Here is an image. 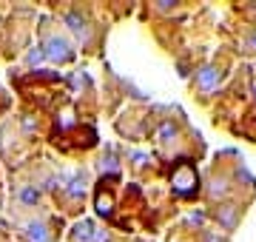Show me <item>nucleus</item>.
I'll list each match as a JSON object with an SVG mask.
<instances>
[{
    "instance_id": "obj_1",
    "label": "nucleus",
    "mask_w": 256,
    "mask_h": 242,
    "mask_svg": "<svg viewBox=\"0 0 256 242\" xmlns=\"http://www.w3.org/2000/svg\"><path fill=\"white\" fill-rule=\"evenodd\" d=\"M46 57H52V60H57V63L72 60L74 57L72 43H68L63 34H46Z\"/></svg>"
},
{
    "instance_id": "obj_2",
    "label": "nucleus",
    "mask_w": 256,
    "mask_h": 242,
    "mask_svg": "<svg viewBox=\"0 0 256 242\" xmlns=\"http://www.w3.org/2000/svg\"><path fill=\"white\" fill-rule=\"evenodd\" d=\"M66 23H68V28H72V32L82 40V43H88V38H92V28H88L86 14H80V12H66Z\"/></svg>"
},
{
    "instance_id": "obj_3",
    "label": "nucleus",
    "mask_w": 256,
    "mask_h": 242,
    "mask_svg": "<svg viewBox=\"0 0 256 242\" xmlns=\"http://www.w3.org/2000/svg\"><path fill=\"white\" fill-rule=\"evenodd\" d=\"M26 236L28 242H48V228L43 220H28L26 222Z\"/></svg>"
},
{
    "instance_id": "obj_4",
    "label": "nucleus",
    "mask_w": 256,
    "mask_h": 242,
    "mask_svg": "<svg viewBox=\"0 0 256 242\" xmlns=\"http://www.w3.org/2000/svg\"><path fill=\"white\" fill-rule=\"evenodd\" d=\"M216 216H220V222L225 225V228H234V225L239 222V208L236 205H220V208H216Z\"/></svg>"
},
{
    "instance_id": "obj_5",
    "label": "nucleus",
    "mask_w": 256,
    "mask_h": 242,
    "mask_svg": "<svg viewBox=\"0 0 256 242\" xmlns=\"http://www.w3.org/2000/svg\"><path fill=\"white\" fill-rule=\"evenodd\" d=\"M74 242H92L94 236V225L92 222H77L74 225V231H72Z\"/></svg>"
},
{
    "instance_id": "obj_6",
    "label": "nucleus",
    "mask_w": 256,
    "mask_h": 242,
    "mask_svg": "<svg viewBox=\"0 0 256 242\" xmlns=\"http://www.w3.org/2000/svg\"><path fill=\"white\" fill-rule=\"evenodd\" d=\"M18 196H20V202H23V205H34L37 200H40V191H37L34 186H23L18 191Z\"/></svg>"
},
{
    "instance_id": "obj_7",
    "label": "nucleus",
    "mask_w": 256,
    "mask_h": 242,
    "mask_svg": "<svg viewBox=\"0 0 256 242\" xmlns=\"http://www.w3.org/2000/svg\"><path fill=\"white\" fill-rule=\"evenodd\" d=\"M196 83H200L202 88H210L214 83H220V72H214V68H205V72L196 77Z\"/></svg>"
},
{
    "instance_id": "obj_8",
    "label": "nucleus",
    "mask_w": 256,
    "mask_h": 242,
    "mask_svg": "<svg viewBox=\"0 0 256 242\" xmlns=\"http://www.w3.org/2000/svg\"><path fill=\"white\" fill-rule=\"evenodd\" d=\"M68 194H72L74 200L86 194V177H82V174H77V177H72V182H68Z\"/></svg>"
},
{
    "instance_id": "obj_9",
    "label": "nucleus",
    "mask_w": 256,
    "mask_h": 242,
    "mask_svg": "<svg viewBox=\"0 0 256 242\" xmlns=\"http://www.w3.org/2000/svg\"><path fill=\"white\" fill-rule=\"evenodd\" d=\"M97 211H100V214H108V211H111V200H108V196H97Z\"/></svg>"
},
{
    "instance_id": "obj_10",
    "label": "nucleus",
    "mask_w": 256,
    "mask_h": 242,
    "mask_svg": "<svg viewBox=\"0 0 256 242\" xmlns=\"http://www.w3.org/2000/svg\"><path fill=\"white\" fill-rule=\"evenodd\" d=\"M40 57H43V52H32V54H28V63H37Z\"/></svg>"
}]
</instances>
